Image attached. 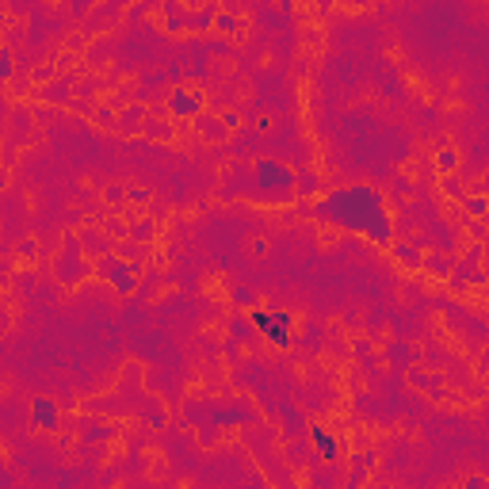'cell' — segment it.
<instances>
[{
    "label": "cell",
    "mask_w": 489,
    "mask_h": 489,
    "mask_svg": "<svg viewBox=\"0 0 489 489\" xmlns=\"http://www.w3.org/2000/svg\"><path fill=\"white\" fill-rule=\"evenodd\" d=\"M252 321H257V325L264 329V336H268L272 344H279V348L291 344V317H287V314H268V310H257V314H252Z\"/></svg>",
    "instance_id": "6da1fadb"
},
{
    "label": "cell",
    "mask_w": 489,
    "mask_h": 489,
    "mask_svg": "<svg viewBox=\"0 0 489 489\" xmlns=\"http://www.w3.org/2000/svg\"><path fill=\"white\" fill-rule=\"evenodd\" d=\"M314 443H317V448H321V455H325V459H333V455H336V443L329 440V432H325V428H314Z\"/></svg>",
    "instance_id": "7a4b0ae2"
}]
</instances>
